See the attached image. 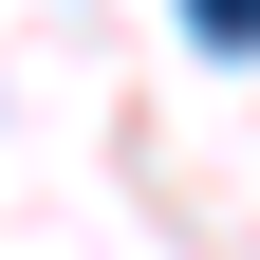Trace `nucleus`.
<instances>
[{"label":"nucleus","instance_id":"f257e3e1","mask_svg":"<svg viewBox=\"0 0 260 260\" xmlns=\"http://www.w3.org/2000/svg\"><path fill=\"white\" fill-rule=\"evenodd\" d=\"M186 19H205V38H223V56H242V38H260V0H186Z\"/></svg>","mask_w":260,"mask_h":260}]
</instances>
